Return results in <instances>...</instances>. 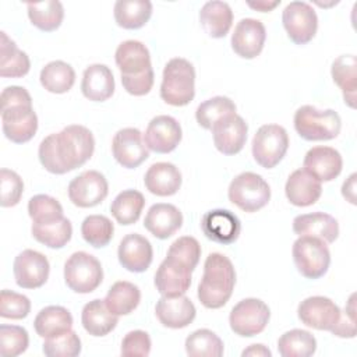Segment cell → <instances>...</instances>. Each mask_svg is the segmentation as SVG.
<instances>
[{"instance_id": "7bdbcfd3", "label": "cell", "mask_w": 357, "mask_h": 357, "mask_svg": "<svg viewBox=\"0 0 357 357\" xmlns=\"http://www.w3.org/2000/svg\"><path fill=\"white\" fill-rule=\"evenodd\" d=\"M31 233L36 241L49 248H63L73 236V226L67 218L49 225L32 223Z\"/></svg>"}, {"instance_id": "74e56055", "label": "cell", "mask_w": 357, "mask_h": 357, "mask_svg": "<svg viewBox=\"0 0 357 357\" xmlns=\"http://www.w3.org/2000/svg\"><path fill=\"white\" fill-rule=\"evenodd\" d=\"M26 10L31 24L45 32L56 31L64 18V7L57 0L28 3Z\"/></svg>"}, {"instance_id": "ee69618b", "label": "cell", "mask_w": 357, "mask_h": 357, "mask_svg": "<svg viewBox=\"0 0 357 357\" xmlns=\"http://www.w3.org/2000/svg\"><path fill=\"white\" fill-rule=\"evenodd\" d=\"M114 233L112 220L105 215H89L81 223L82 238L95 248L106 247Z\"/></svg>"}, {"instance_id": "4dcf8cb0", "label": "cell", "mask_w": 357, "mask_h": 357, "mask_svg": "<svg viewBox=\"0 0 357 357\" xmlns=\"http://www.w3.org/2000/svg\"><path fill=\"white\" fill-rule=\"evenodd\" d=\"M33 328L36 335L43 339L56 337L71 331L73 315L61 305H47L35 317Z\"/></svg>"}, {"instance_id": "5bb4252c", "label": "cell", "mask_w": 357, "mask_h": 357, "mask_svg": "<svg viewBox=\"0 0 357 357\" xmlns=\"http://www.w3.org/2000/svg\"><path fill=\"white\" fill-rule=\"evenodd\" d=\"M15 283L22 289L42 287L49 278L50 264L47 258L35 250H24L13 264Z\"/></svg>"}, {"instance_id": "d6986e66", "label": "cell", "mask_w": 357, "mask_h": 357, "mask_svg": "<svg viewBox=\"0 0 357 357\" xmlns=\"http://www.w3.org/2000/svg\"><path fill=\"white\" fill-rule=\"evenodd\" d=\"M201 229L206 238L218 244L234 243L241 231L240 219L229 209H212L204 213Z\"/></svg>"}, {"instance_id": "8d00e7d4", "label": "cell", "mask_w": 357, "mask_h": 357, "mask_svg": "<svg viewBox=\"0 0 357 357\" xmlns=\"http://www.w3.org/2000/svg\"><path fill=\"white\" fill-rule=\"evenodd\" d=\"M39 81L42 86L50 93H66L75 82L74 68L63 61L54 60L47 63L39 74Z\"/></svg>"}, {"instance_id": "cb8c5ba5", "label": "cell", "mask_w": 357, "mask_h": 357, "mask_svg": "<svg viewBox=\"0 0 357 357\" xmlns=\"http://www.w3.org/2000/svg\"><path fill=\"white\" fill-rule=\"evenodd\" d=\"M183 226V213L173 204H153L144 219V227L156 238L166 240Z\"/></svg>"}, {"instance_id": "484cf974", "label": "cell", "mask_w": 357, "mask_h": 357, "mask_svg": "<svg viewBox=\"0 0 357 357\" xmlns=\"http://www.w3.org/2000/svg\"><path fill=\"white\" fill-rule=\"evenodd\" d=\"M114 77L106 64H91L85 68L81 81L82 95L92 102H105L114 93Z\"/></svg>"}, {"instance_id": "60d3db41", "label": "cell", "mask_w": 357, "mask_h": 357, "mask_svg": "<svg viewBox=\"0 0 357 357\" xmlns=\"http://www.w3.org/2000/svg\"><path fill=\"white\" fill-rule=\"evenodd\" d=\"M234 113H236V105L230 98L213 96L198 105L195 110V119L202 128L211 130L218 121Z\"/></svg>"}, {"instance_id": "f35d334b", "label": "cell", "mask_w": 357, "mask_h": 357, "mask_svg": "<svg viewBox=\"0 0 357 357\" xmlns=\"http://www.w3.org/2000/svg\"><path fill=\"white\" fill-rule=\"evenodd\" d=\"M144 206V195L139 191L130 188L117 194L110 205V212L117 223L123 226H130L139 219Z\"/></svg>"}, {"instance_id": "ba28073f", "label": "cell", "mask_w": 357, "mask_h": 357, "mask_svg": "<svg viewBox=\"0 0 357 357\" xmlns=\"http://www.w3.org/2000/svg\"><path fill=\"white\" fill-rule=\"evenodd\" d=\"M289 148V134L279 124L261 126L251 144L254 160L264 169L275 167L286 155Z\"/></svg>"}, {"instance_id": "d4e9b609", "label": "cell", "mask_w": 357, "mask_h": 357, "mask_svg": "<svg viewBox=\"0 0 357 357\" xmlns=\"http://www.w3.org/2000/svg\"><path fill=\"white\" fill-rule=\"evenodd\" d=\"M293 231L297 236H314L331 244L339 237V223L325 212L303 213L293 219Z\"/></svg>"}, {"instance_id": "db71d44e", "label": "cell", "mask_w": 357, "mask_h": 357, "mask_svg": "<svg viewBox=\"0 0 357 357\" xmlns=\"http://www.w3.org/2000/svg\"><path fill=\"white\" fill-rule=\"evenodd\" d=\"M155 82V74L153 68L146 70L142 74L137 75H121V84L123 88L134 96H144L151 92Z\"/></svg>"}, {"instance_id": "9c48e42d", "label": "cell", "mask_w": 357, "mask_h": 357, "mask_svg": "<svg viewBox=\"0 0 357 357\" xmlns=\"http://www.w3.org/2000/svg\"><path fill=\"white\" fill-rule=\"evenodd\" d=\"M271 318L269 307L259 298L248 297L238 301L230 311V329L241 336L251 337L261 333Z\"/></svg>"}, {"instance_id": "f546056e", "label": "cell", "mask_w": 357, "mask_h": 357, "mask_svg": "<svg viewBox=\"0 0 357 357\" xmlns=\"http://www.w3.org/2000/svg\"><path fill=\"white\" fill-rule=\"evenodd\" d=\"M199 22L211 38H225L233 25V11L226 1H206L199 11Z\"/></svg>"}, {"instance_id": "d6a6232c", "label": "cell", "mask_w": 357, "mask_h": 357, "mask_svg": "<svg viewBox=\"0 0 357 357\" xmlns=\"http://www.w3.org/2000/svg\"><path fill=\"white\" fill-rule=\"evenodd\" d=\"M31 61L25 52L17 47L4 31L0 32V75L4 78H21L29 73Z\"/></svg>"}, {"instance_id": "bcb514c9", "label": "cell", "mask_w": 357, "mask_h": 357, "mask_svg": "<svg viewBox=\"0 0 357 357\" xmlns=\"http://www.w3.org/2000/svg\"><path fill=\"white\" fill-rule=\"evenodd\" d=\"M29 344V336L25 328L18 325H0V354L3 357H15L22 354Z\"/></svg>"}, {"instance_id": "5b68a950", "label": "cell", "mask_w": 357, "mask_h": 357, "mask_svg": "<svg viewBox=\"0 0 357 357\" xmlns=\"http://www.w3.org/2000/svg\"><path fill=\"white\" fill-rule=\"evenodd\" d=\"M227 197L241 211L252 213L268 205L271 187L262 176L252 172H243L230 181Z\"/></svg>"}, {"instance_id": "603a6c76", "label": "cell", "mask_w": 357, "mask_h": 357, "mask_svg": "<svg viewBox=\"0 0 357 357\" xmlns=\"http://www.w3.org/2000/svg\"><path fill=\"white\" fill-rule=\"evenodd\" d=\"M155 314L159 322L170 329H181L188 326L197 315L192 301L181 294L176 297L162 296L155 305Z\"/></svg>"}, {"instance_id": "6f0895ef", "label": "cell", "mask_w": 357, "mask_h": 357, "mask_svg": "<svg viewBox=\"0 0 357 357\" xmlns=\"http://www.w3.org/2000/svg\"><path fill=\"white\" fill-rule=\"evenodd\" d=\"M241 356L243 357H245V356H252V357H271L272 356V353H271V350L266 347V346H264V344H261V343H255V344H251V346H248L247 349H244L243 350V353H241Z\"/></svg>"}, {"instance_id": "7402d4cb", "label": "cell", "mask_w": 357, "mask_h": 357, "mask_svg": "<svg viewBox=\"0 0 357 357\" xmlns=\"http://www.w3.org/2000/svg\"><path fill=\"white\" fill-rule=\"evenodd\" d=\"M343 167V159L337 149L332 146H314L307 151L303 169L318 181L335 180Z\"/></svg>"}, {"instance_id": "816d5d0a", "label": "cell", "mask_w": 357, "mask_h": 357, "mask_svg": "<svg viewBox=\"0 0 357 357\" xmlns=\"http://www.w3.org/2000/svg\"><path fill=\"white\" fill-rule=\"evenodd\" d=\"M152 342L145 331H130L121 340L120 353L124 357H146L151 353Z\"/></svg>"}, {"instance_id": "e575fe53", "label": "cell", "mask_w": 357, "mask_h": 357, "mask_svg": "<svg viewBox=\"0 0 357 357\" xmlns=\"http://www.w3.org/2000/svg\"><path fill=\"white\" fill-rule=\"evenodd\" d=\"M103 301L112 314L117 317L128 315L138 307L141 301V290L131 282L119 280L112 284Z\"/></svg>"}, {"instance_id": "ffe728a7", "label": "cell", "mask_w": 357, "mask_h": 357, "mask_svg": "<svg viewBox=\"0 0 357 357\" xmlns=\"http://www.w3.org/2000/svg\"><path fill=\"white\" fill-rule=\"evenodd\" d=\"M265 39V25L259 20L243 18L234 26L231 49L241 59H255L262 52Z\"/></svg>"}, {"instance_id": "6da1fadb", "label": "cell", "mask_w": 357, "mask_h": 357, "mask_svg": "<svg viewBox=\"0 0 357 357\" xmlns=\"http://www.w3.org/2000/svg\"><path fill=\"white\" fill-rule=\"evenodd\" d=\"M95 151V138L89 128L70 124L60 132L42 139L38 149L40 165L52 174H64L85 165Z\"/></svg>"}, {"instance_id": "f1b7e54d", "label": "cell", "mask_w": 357, "mask_h": 357, "mask_svg": "<svg viewBox=\"0 0 357 357\" xmlns=\"http://www.w3.org/2000/svg\"><path fill=\"white\" fill-rule=\"evenodd\" d=\"M114 60L121 75H137L152 68L148 47L134 39L124 40L117 46Z\"/></svg>"}, {"instance_id": "f6af8a7d", "label": "cell", "mask_w": 357, "mask_h": 357, "mask_svg": "<svg viewBox=\"0 0 357 357\" xmlns=\"http://www.w3.org/2000/svg\"><path fill=\"white\" fill-rule=\"evenodd\" d=\"M28 215L36 225H49L64 218L61 204L47 194H38L29 199Z\"/></svg>"}, {"instance_id": "681fc988", "label": "cell", "mask_w": 357, "mask_h": 357, "mask_svg": "<svg viewBox=\"0 0 357 357\" xmlns=\"http://www.w3.org/2000/svg\"><path fill=\"white\" fill-rule=\"evenodd\" d=\"M167 255L178 259L180 262L185 264L194 271L199 262L201 245L195 237L183 236L170 244L167 250Z\"/></svg>"}, {"instance_id": "4316f807", "label": "cell", "mask_w": 357, "mask_h": 357, "mask_svg": "<svg viewBox=\"0 0 357 357\" xmlns=\"http://www.w3.org/2000/svg\"><path fill=\"white\" fill-rule=\"evenodd\" d=\"M181 173L178 167L169 162H158L149 166L144 176L145 188L158 197L174 195L181 187Z\"/></svg>"}, {"instance_id": "f907efd6", "label": "cell", "mask_w": 357, "mask_h": 357, "mask_svg": "<svg viewBox=\"0 0 357 357\" xmlns=\"http://www.w3.org/2000/svg\"><path fill=\"white\" fill-rule=\"evenodd\" d=\"M0 188H1L0 205L3 208L15 206L22 197L24 181L18 173L3 167L0 170Z\"/></svg>"}, {"instance_id": "b9f144b4", "label": "cell", "mask_w": 357, "mask_h": 357, "mask_svg": "<svg viewBox=\"0 0 357 357\" xmlns=\"http://www.w3.org/2000/svg\"><path fill=\"white\" fill-rule=\"evenodd\" d=\"M184 347L191 357H220L225 351L222 339L209 329H197L190 333Z\"/></svg>"}, {"instance_id": "8992f818", "label": "cell", "mask_w": 357, "mask_h": 357, "mask_svg": "<svg viewBox=\"0 0 357 357\" xmlns=\"http://www.w3.org/2000/svg\"><path fill=\"white\" fill-rule=\"evenodd\" d=\"M291 255L298 273L307 279L322 278L331 265L326 243L314 236H298L293 243Z\"/></svg>"}, {"instance_id": "9f6ffc18", "label": "cell", "mask_w": 357, "mask_h": 357, "mask_svg": "<svg viewBox=\"0 0 357 357\" xmlns=\"http://www.w3.org/2000/svg\"><path fill=\"white\" fill-rule=\"evenodd\" d=\"M356 177L357 174L351 173L342 185V195L353 205L356 204Z\"/></svg>"}, {"instance_id": "7c38bea8", "label": "cell", "mask_w": 357, "mask_h": 357, "mask_svg": "<svg viewBox=\"0 0 357 357\" xmlns=\"http://www.w3.org/2000/svg\"><path fill=\"white\" fill-rule=\"evenodd\" d=\"M297 317L308 328L331 332L339 322L340 308L329 297L311 296L298 304Z\"/></svg>"}, {"instance_id": "836d02e7", "label": "cell", "mask_w": 357, "mask_h": 357, "mask_svg": "<svg viewBox=\"0 0 357 357\" xmlns=\"http://www.w3.org/2000/svg\"><path fill=\"white\" fill-rule=\"evenodd\" d=\"M333 82L342 89L344 103L356 107V89H357V59L354 54H342L331 68Z\"/></svg>"}, {"instance_id": "83f0119b", "label": "cell", "mask_w": 357, "mask_h": 357, "mask_svg": "<svg viewBox=\"0 0 357 357\" xmlns=\"http://www.w3.org/2000/svg\"><path fill=\"white\" fill-rule=\"evenodd\" d=\"M284 194L290 204L304 208L314 205L319 199L322 185L321 181L308 174L304 169H297L289 176L284 185Z\"/></svg>"}, {"instance_id": "ac0fdd59", "label": "cell", "mask_w": 357, "mask_h": 357, "mask_svg": "<svg viewBox=\"0 0 357 357\" xmlns=\"http://www.w3.org/2000/svg\"><path fill=\"white\" fill-rule=\"evenodd\" d=\"M215 148L227 156L238 153L247 141L248 126L237 113L218 121L212 128Z\"/></svg>"}, {"instance_id": "8fae6325", "label": "cell", "mask_w": 357, "mask_h": 357, "mask_svg": "<svg viewBox=\"0 0 357 357\" xmlns=\"http://www.w3.org/2000/svg\"><path fill=\"white\" fill-rule=\"evenodd\" d=\"M109 194L106 177L98 170H86L68 184V198L78 208L99 205Z\"/></svg>"}, {"instance_id": "7a4b0ae2", "label": "cell", "mask_w": 357, "mask_h": 357, "mask_svg": "<svg viewBox=\"0 0 357 357\" xmlns=\"http://www.w3.org/2000/svg\"><path fill=\"white\" fill-rule=\"evenodd\" d=\"M234 284L236 271L231 261L220 252L209 254L197 291L201 304L211 310L222 308L231 297Z\"/></svg>"}, {"instance_id": "ab89813d", "label": "cell", "mask_w": 357, "mask_h": 357, "mask_svg": "<svg viewBox=\"0 0 357 357\" xmlns=\"http://www.w3.org/2000/svg\"><path fill=\"white\" fill-rule=\"evenodd\" d=\"M278 351L282 357H310L317 351V339L304 329H291L278 339Z\"/></svg>"}, {"instance_id": "7dc6e473", "label": "cell", "mask_w": 357, "mask_h": 357, "mask_svg": "<svg viewBox=\"0 0 357 357\" xmlns=\"http://www.w3.org/2000/svg\"><path fill=\"white\" fill-rule=\"evenodd\" d=\"M81 339L74 331L45 339L42 344V351L47 357H75L81 353Z\"/></svg>"}, {"instance_id": "2e32d148", "label": "cell", "mask_w": 357, "mask_h": 357, "mask_svg": "<svg viewBox=\"0 0 357 357\" xmlns=\"http://www.w3.org/2000/svg\"><path fill=\"white\" fill-rule=\"evenodd\" d=\"M183 137L180 123L167 114L153 117L145 130L144 141L149 151L169 153L177 148Z\"/></svg>"}, {"instance_id": "3957f363", "label": "cell", "mask_w": 357, "mask_h": 357, "mask_svg": "<svg viewBox=\"0 0 357 357\" xmlns=\"http://www.w3.org/2000/svg\"><path fill=\"white\" fill-rule=\"evenodd\" d=\"M195 96V68L183 59L169 60L163 68L160 98L172 106H185Z\"/></svg>"}, {"instance_id": "277c9868", "label": "cell", "mask_w": 357, "mask_h": 357, "mask_svg": "<svg viewBox=\"0 0 357 357\" xmlns=\"http://www.w3.org/2000/svg\"><path fill=\"white\" fill-rule=\"evenodd\" d=\"M294 128L305 141H329L339 135L342 120L333 109H317L311 105L298 107L294 113Z\"/></svg>"}, {"instance_id": "52a82bcc", "label": "cell", "mask_w": 357, "mask_h": 357, "mask_svg": "<svg viewBox=\"0 0 357 357\" xmlns=\"http://www.w3.org/2000/svg\"><path fill=\"white\" fill-rule=\"evenodd\" d=\"M103 280V269L96 257L77 251L64 264V282L70 290L88 294L96 290Z\"/></svg>"}, {"instance_id": "30bf717a", "label": "cell", "mask_w": 357, "mask_h": 357, "mask_svg": "<svg viewBox=\"0 0 357 357\" xmlns=\"http://www.w3.org/2000/svg\"><path fill=\"white\" fill-rule=\"evenodd\" d=\"M282 22L287 36L296 45L308 43L317 33L318 17L315 10L305 1H290L282 13Z\"/></svg>"}, {"instance_id": "c3c4849f", "label": "cell", "mask_w": 357, "mask_h": 357, "mask_svg": "<svg viewBox=\"0 0 357 357\" xmlns=\"http://www.w3.org/2000/svg\"><path fill=\"white\" fill-rule=\"evenodd\" d=\"M31 312V301L26 296L4 289L0 293V317L22 319Z\"/></svg>"}, {"instance_id": "44dd1931", "label": "cell", "mask_w": 357, "mask_h": 357, "mask_svg": "<svg viewBox=\"0 0 357 357\" xmlns=\"http://www.w3.org/2000/svg\"><path fill=\"white\" fill-rule=\"evenodd\" d=\"M117 257L124 269L134 273L145 272L153 259L152 244L146 237L138 233H130L121 238Z\"/></svg>"}, {"instance_id": "4fadbf2b", "label": "cell", "mask_w": 357, "mask_h": 357, "mask_svg": "<svg viewBox=\"0 0 357 357\" xmlns=\"http://www.w3.org/2000/svg\"><path fill=\"white\" fill-rule=\"evenodd\" d=\"M112 152L117 163L126 169H135L149 158L142 132L134 127L121 128L114 134Z\"/></svg>"}, {"instance_id": "1f68e13d", "label": "cell", "mask_w": 357, "mask_h": 357, "mask_svg": "<svg viewBox=\"0 0 357 357\" xmlns=\"http://www.w3.org/2000/svg\"><path fill=\"white\" fill-rule=\"evenodd\" d=\"M81 324L91 336L100 337L109 335L117 326L119 317L107 310L103 300L95 298L84 305Z\"/></svg>"}, {"instance_id": "11a10c76", "label": "cell", "mask_w": 357, "mask_h": 357, "mask_svg": "<svg viewBox=\"0 0 357 357\" xmlns=\"http://www.w3.org/2000/svg\"><path fill=\"white\" fill-rule=\"evenodd\" d=\"M1 109L15 107V106H32V98L29 92L18 85L7 86L1 91Z\"/></svg>"}, {"instance_id": "680465c9", "label": "cell", "mask_w": 357, "mask_h": 357, "mask_svg": "<svg viewBox=\"0 0 357 357\" xmlns=\"http://www.w3.org/2000/svg\"><path fill=\"white\" fill-rule=\"evenodd\" d=\"M251 8L261 11V13H266L273 10L276 6L280 4V0H275V1H266V0H259V1H248L247 3Z\"/></svg>"}, {"instance_id": "d590c367", "label": "cell", "mask_w": 357, "mask_h": 357, "mask_svg": "<svg viewBox=\"0 0 357 357\" xmlns=\"http://www.w3.org/2000/svg\"><path fill=\"white\" fill-rule=\"evenodd\" d=\"M116 24L124 29L142 28L152 15L149 0H119L113 8Z\"/></svg>"}, {"instance_id": "e0dca14e", "label": "cell", "mask_w": 357, "mask_h": 357, "mask_svg": "<svg viewBox=\"0 0 357 357\" xmlns=\"http://www.w3.org/2000/svg\"><path fill=\"white\" fill-rule=\"evenodd\" d=\"M1 127L7 139L14 144H25L36 134L38 116L32 106L1 109Z\"/></svg>"}, {"instance_id": "f5cc1de1", "label": "cell", "mask_w": 357, "mask_h": 357, "mask_svg": "<svg viewBox=\"0 0 357 357\" xmlns=\"http://www.w3.org/2000/svg\"><path fill=\"white\" fill-rule=\"evenodd\" d=\"M356 294H351L344 310L340 311V318L336 326L331 331L335 336L343 339H353L356 336Z\"/></svg>"}, {"instance_id": "9a60e30c", "label": "cell", "mask_w": 357, "mask_h": 357, "mask_svg": "<svg viewBox=\"0 0 357 357\" xmlns=\"http://www.w3.org/2000/svg\"><path fill=\"white\" fill-rule=\"evenodd\" d=\"M191 273L192 269L190 266L170 255H166L155 273L153 283L162 296H181L185 294L191 286Z\"/></svg>"}]
</instances>
